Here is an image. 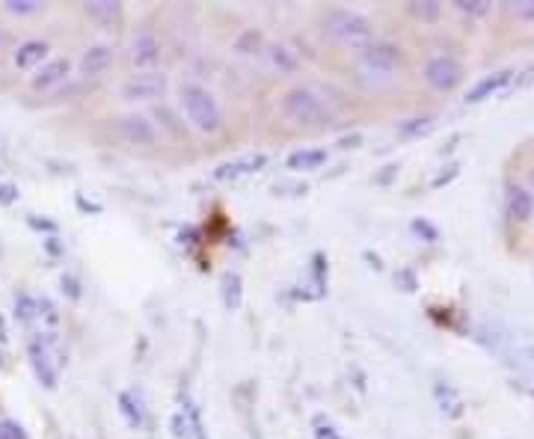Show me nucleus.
Masks as SVG:
<instances>
[{
  "instance_id": "21",
  "label": "nucleus",
  "mask_w": 534,
  "mask_h": 439,
  "mask_svg": "<svg viewBox=\"0 0 534 439\" xmlns=\"http://www.w3.org/2000/svg\"><path fill=\"white\" fill-rule=\"evenodd\" d=\"M87 16L95 18L99 24H113L119 16H122V4H116V0H89Z\"/></svg>"
},
{
  "instance_id": "25",
  "label": "nucleus",
  "mask_w": 534,
  "mask_h": 439,
  "mask_svg": "<svg viewBox=\"0 0 534 439\" xmlns=\"http://www.w3.org/2000/svg\"><path fill=\"white\" fill-rule=\"evenodd\" d=\"M455 9L469 18H484L490 12V0H455Z\"/></svg>"
},
{
  "instance_id": "29",
  "label": "nucleus",
  "mask_w": 534,
  "mask_h": 439,
  "mask_svg": "<svg viewBox=\"0 0 534 439\" xmlns=\"http://www.w3.org/2000/svg\"><path fill=\"white\" fill-rule=\"evenodd\" d=\"M508 9L519 21H534V0H514V4H508Z\"/></svg>"
},
{
  "instance_id": "11",
  "label": "nucleus",
  "mask_w": 534,
  "mask_h": 439,
  "mask_svg": "<svg viewBox=\"0 0 534 439\" xmlns=\"http://www.w3.org/2000/svg\"><path fill=\"white\" fill-rule=\"evenodd\" d=\"M514 75L517 71L514 68H498V71H493V75H484L475 87L466 92V101L469 104H478V101H484V99H493L496 92H502L510 80H514Z\"/></svg>"
},
{
  "instance_id": "2",
  "label": "nucleus",
  "mask_w": 534,
  "mask_h": 439,
  "mask_svg": "<svg viewBox=\"0 0 534 439\" xmlns=\"http://www.w3.org/2000/svg\"><path fill=\"white\" fill-rule=\"evenodd\" d=\"M182 113L190 125L202 131V134H217L223 128V110H220L217 99H214L205 87H199V83L182 87Z\"/></svg>"
},
{
  "instance_id": "17",
  "label": "nucleus",
  "mask_w": 534,
  "mask_h": 439,
  "mask_svg": "<svg viewBox=\"0 0 534 439\" xmlns=\"http://www.w3.org/2000/svg\"><path fill=\"white\" fill-rule=\"evenodd\" d=\"M267 59H270V68H277L279 75H294V71L300 68V57H297V51L282 42L267 47Z\"/></svg>"
},
{
  "instance_id": "30",
  "label": "nucleus",
  "mask_w": 534,
  "mask_h": 439,
  "mask_svg": "<svg viewBox=\"0 0 534 439\" xmlns=\"http://www.w3.org/2000/svg\"><path fill=\"white\" fill-rule=\"evenodd\" d=\"M413 232H415V235H424V237H427V244H434L436 237H439V232H436L434 225L427 223L424 217H415V220H413Z\"/></svg>"
},
{
  "instance_id": "33",
  "label": "nucleus",
  "mask_w": 534,
  "mask_h": 439,
  "mask_svg": "<svg viewBox=\"0 0 534 439\" xmlns=\"http://www.w3.org/2000/svg\"><path fill=\"white\" fill-rule=\"evenodd\" d=\"M457 175V163H451L448 166V172H443V175H436L434 178V187H443V184H448L451 182V178H455Z\"/></svg>"
},
{
  "instance_id": "7",
  "label": "nucleus",
  "mask_w": 534,
  "mask_h": 439,
  "mask_svg": "<svg viewBox=\"0 0 534 439\" xmlns=\"http://www.w3.org/2000/svg\"><path fill=\"white\" fill-rule=\"evenodd\" d=\"M128 57H131V63H134L140 71H152L154 66L161 63V42H158V36H154L152 30L134 33V39H131V45H128Z\"/></svg>"
},
{
  "instance_id": "12",
  "label": "nucleus",
  "mask_w": 534,
  "mask_h": 439,
  "mask_svg": "<svg viewBox=\"0 0 534 439\" xmlns=\"http://www.w3.org/2000/svg\"><path fill=\"white\" fill-rule=\"evenodd\" d=\"M173 434L178 439H205V427H202L199 410L194 403H182L173 415Z\"/></svg>"
},
{
  "instance_id": "24",
  "label": "nucleus",
  "mask_w": 534,
  "mask_h": 439,
  "mask_svg": "<svg viewBox=\"0 0 534 439\" xmlns=\"http://www.w3.org/2000/svg\"><path fill=\"white\" fill-rule=\"evenodd\" d=\"M410 12H413V18H419V21H436L443 16V6H439L436 0H415V4H410Z\"/></svg>"
},
{
  "instance_id": "6",
  "label": "nucleus",
  "mask_w": 534,
  "mask_h": 439,
  "mask_svg": "<svg viewBox=\"0 0 534 439\" xmlns=\"http://www.w3.org/2000/svg\"><path fill=\"white\" fill-rule=\"evenodd\" d=\"M424 80L427 87H434L439 92H451L455 87H460L463 80V66L457 63L455 57L448 54H436L424 63Z\"/></svg>"
},
{
  "instance_id": "22",
  "label": "nucleus",
  "mask_w": 534,
  "mask_h": 439,
  "mask_svg": "<svg viewBox=\"0 0 534 439\" xmlns=\"http://www.w3.org/2000/svg\"><path fill=\"white\" fill-rule=\"evenodd\" d=\"M431 128H434V119L431 116H415V119H403V122H398V134L410 140V137L427 134Z\"/></svg>"
},
{
  "instance_id": "27",
  "label": "nucleus",
  "mask_w": 534,
  "mask_h": 439,
  "mask_svg": "<svg viewBox=\"0 0 534 439\" xmlns=\"http://www.w3.org/2000/svg\"><path fill=\"white\" fill-rule=\"evenodd\" d=\"M6 9L12 12V16H36V12L45 9V4L42 0H9Z\"/></svg>"
},
{
  "instance_id": "9",
  "label": "nucleus",
  "mask_w": 534,
  "mask_h": 439,
  "mask_svg": "<svg viewBox=\"0 0 534 439\" xmlns=\"http://www.w3.org/2000/svg\"><path fill=\"white\" fill-rule=\"evenodd\" d=\"M30 365L45 389H57V368L59 365L51 360V341L42 339V336L30 339Z\"/></svg>"
},
{
  "instance_id": "35",
  "label": "nucleus",
  "mask_w": 534,
  "mask_h": 439,
  "mask_svg": "<svg viewBox=\"0 0 534 439\" xmlns=\"http://www.w3.org/2000/svg\"><path fill=\"white\" fill-rule=\"evenodd\" d=\"M395 279H401L403 285H407V288H403V291H415V277H413V273H410V270H401Z\"/></svg>"
},
{
  "instance_id": "20",
  "label": "nucleus",
  "mask_w": 534,
  "mask_h": 439,
  "mask_svg": "<svg viewBox=\"0 0 534 439\" xmlns=\"http://www.w3.org/2000/svg\"><path fill=\"white\" fill-rule=\"evenodd\" d=\"M223 303L229 312H237L244 306V279L241 273H225L223 277Z\"/></svg>"
},
{
  "instance_id": "16",
  "label": "nucleus",
  "mask_w": 534,
  "mask_h": 439,
  "mask_svg": "<svg viewBox=\"0 0 534 439\" xmlns=\"http://www.w3.org/2000/svg\"><path fill=\"white\" fill-rule=\"evenodd\" d=\"M47 42H42V39H30V42H21L18 47H16V66L18 68H24V71H30V68H39L42 63H47Z\"/></svg>"
},
{
  "instance_id": "26",
  "label": "nucleus",
  "mask_w": 534,
  "mask_h": 439,
  "mask_svg": "<svg viewBox=\"0 0 534 439\" xmlns=\"http://www.w3.org/2000/svg\"><path fill=\"white\" fill-rule=\"evenodd\" d=\"M36 315H39V303H36L33 297L21 294L18 300H16V318L21 320V324H30Z\"/></svg>"
},
{
  "instance_id": "18",
  "label": "nucleus",
  "mask_w": 534,
  "mask_h": 439,
  "mask_svg": "<svg viewBox=\"0 0 534 439\" xmlns=\"http://www.w3.org/2000/svg\"><path fill=\"white\" fill-rule=\"evenodd\" d=\"M324 163H327L324 149H297V152L288 154V170H297V172L320 170Z\"/></svg>"
},
{
  "instance_id": "1",
  "label": "nucleus",
  "mask_w": 534,
  "mask_h": 439,
  "mask_svg": "<svg viewBox=\"0 0 534 439\" xmlns=\"http://www.w3.org/2000/svg\"><path fill=\"white\" fill-rule=\"evenodd\" d=\"M324 33L332 42H339L344 47H365L368 42H374V27L362 12L356 9H330L324 16Z\"/></svg>"
},
{
  "instance_id": "5",
  "label": "nucleus",
  "mask_w": 534,
  "mask_h": 439,
  "mask_svg": "<svg viewBox=\"0 0 534 439\" xmlns=\"http://www.w3.org/2000/svg\"><path fill=\"white\" fill-rule=\"evenodd\" d=\"M170 89V78L163 75L161 68H152V71H137V75H131L125 83H122V99L137 104V101H158Z\"/></svg>"
},
{
  "instance_id": "34",
  "label": "nucleus",
  "mask_w": 534,
  "mask_h": 439,
  "mask_svg": "<svg viewBox=\"0 0 534 439\" xmlns=\"http://www.w3.org/2000/svg\"><path fill=\"white\" fill-rule=\"evenodd\" d=\"M63 291H68V297H71V300H78V297H80L78 282L71 279V277H63Z\"/></svg>"
},
{
  "instance_id": "32",
  "label": "nucleus",
  "mask_w": 534,
  "mask_h": 439,
  "mask_svg": "<svg viewBox=\"0 0 534 439\" xmlns=\"http://www.w3.org/2000/svg\"><path fill=\"white\" fill-rule=\"evenodd\" d=\"M18 199V187L9 182H0V205H12Z\"/></svg>"
},
{
  "instance_id": "4",
  "label": "nucleus",
  "mask_w": 534,
  "mask_h": 439,
  "mask_svg": "<svg viewBox=\"0 0 534 439\" xmlns=\"http://www.w3.org/2000/svg\"><path fill=\"white\" fill-rule=\"evenodd\" d=\"M360 66H362V75H380L392 80L395 68L401 66V47L380 39L368 42L365 47H360Z\"/></svg>"
},
{
  "instance_id": "19",
  "label": "nucleus",
  "mask_w": 534,
  "mask_h": 439,
  "mask_svg": "<svg viewBox=\"0 0 534 439\" xmlns=\"http://www.w3.org/2000/svg\"><path fill=\"white\" fill-rule=\"evenodd\" d=\"M119 413H122V419L131 427H137V431L146 424V410H142V401L134 395V392H122V395H119Z\"/></svg>"
},
{
  "instance_id": "3",
  "label": "nucleus",
  "mask_w": 534,
  "mask_h": 439,
  "mask_svg": "<svg viewBox=\"0 0 534 439\" xmlns=\"http://www.w3.org/2000/svg\"><path fill=\"white\" fill-rule=\"evenodd\" d=\"M282 113L297 125H320L330 119L324 99L309 87H294L282 95Z\"/></svg>"
},
{
  "instance_id": "31",
  "label": "nucleus",
  "mask_w": 534,
  "mask_h": 439,
  "mask_svg": "<svg viewBox=\"0 0 534 439\" xmlns=\"http://www.w3.org/2000/svg\"><path fill=\"white\" fill-rule=\"evenodd\" d=\"M531 83H534V63L529 68L517 71V75H514V89H526V87H531Z\"/></svg>"
},
{
  "instance_id": "15",
  "label": "nucleus",
  "mask_w": 534,
  "mask_h": 439,
  "mask_svg": "<svg viewBox=\"0 0 534 439\" xmlns=\"http://www.w3.org/2000/svg\"><path fill=\"white\" fill-rule=\"evenodd\" d=\"M265 163H267L265 154H246V158H237V161H229V163L217 166L214 178H220V182H237V178L258 172Z\"/></svg>"
},
{
  "instance_id": "36",
  "label": "nucleus",
  "mask_w": 534,
  "mask_h": 439,
  "mask_svg": "<svg viewBox=\"0 0 534 439\" xmlns=\"http://www.w3.org/2000/svg\"><path fill=\"white\" fill-rule=\"evenodd\" d=\"M315 436H318V439H341V436L336 434V427H330V424H327V427H318Z\"/></svg>"
},
{
  "instance_id": "8",
  "label": "nucleus",
  "mask_w": 534,
  "mask_h": 439,
  "mask_svg": "<svg viewBox=\"0 0 534 439\" xmlns=\"http://www.w3.org/2000/svg\"><path fill=\"white\" fill-rule=\"evenodd\" d=\"M119 134H122L131 146H154L158 142V128H154V122L149 116L142 113H128L116 122Z\"/></svg>"
},
{
  "instance_id": "10",
  "label": "nucleus",
  "mask_w": 534,
  "mask_h": 439,
  "mask_svg": "<svg viewBox=\"0 0 534 439\" xmlns=\"http://www.w3.org/2000/svg\"><path fill=\"white\" fill-rule=\"evenodd\" d=\"M505 211L514 223H529L534 217V193L522 184H510L505 193Z\"/></svg>"
},
{
  "instance_id": "28",
  "label": "nucleus",
  "mask_w": 534,
  "mask_h": 439,
  "mask_svg": "<svg viewBox=\"0 0 534 439\" xmlns=\"http://www.w3.org/2000/svg\"><path fill=\"white\" fill-rule=\"evenodd\" d=\"M0 439H30L16 419H0Z\"/></svg>"
},
{
  "instance_id": "23",
  "label": "nucleus",
  "mask_w": 534,
  "mask_h": 439,
  "mask_svg": "<svg viewBox=\"0 0 534 439\" xmlns=\"http://www.w3.org/2000/svg\"><path fill=\"white\" fill-rule=\"evenodd\" d=\"M261 45H265V36H261L258 30H244V33L235 39V51H237V54H244V57H249V54H258V51H261Z\"/></svg>"
},
{
  "instance_id": "13",
  "label": "nucleus",
  "mask_w": 534,
  "mask_h": 439,
  "mask_svg": "<svg viewBox=\"0 0 534 439\" xmlns=\"http://www.w3.org/2000/svg\"><path fill=\"white\" fill-rule=\"evenodd\" d=\"M110 63H113V47L110 45H89L87 51L80 54L78 68H80L83 78H99V75H104L107 68H110Z\"/></svg>"
},
{
  "instance_id": "14",
  "label": "nucleus",
  "mask_w": 534,
  "mask_h": 439,
  "mask_svg": "<svg viewBox=\"0 0 534 439\" xmlns=\"http://www.w3.org/2000/svg\"><path fill=\"white\" fill-rule=\"evenodd\" d=\"M68 71H71L68 59L54 57V59H47V63H42L39 68H36V75L30 78V83H33V89H51V87H57V83H63L68 78Z\"/></svg>"
}]
</instances>
